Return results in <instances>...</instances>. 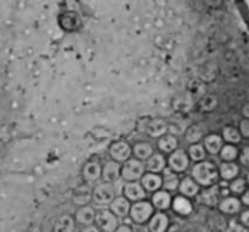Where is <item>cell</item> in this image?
Wrapping results in <instances>:
<instances>
[{"label": "cell", "mask_w": 249, "mask_h": 232, "mask_svg": "<svg viewBox=\"0 0 249 232\" xmlns=\"http://www.w3.org/2000/svg\"><path fill=\"white\" fill-rule=\"evenodd\" d=\"M192 177L202 186H212L218 180V170L212 162H201L194 167Z\"/></svg>", "instance_id": "cell-1"}, {"label": "cell", "mask_w": 249, "mask_h": 232, "mask_svg": "<svg viewBox=\"0 0 249 232\" xmlns=\"http://www.w3.org/2000/svg\"><path fill=\"white\" fill-rule=\"evenodd\" d=\"M116 196V189L111 182H104L95 187L92 192V199L97 204H108L111 203Z\"/></svg>", "instance_id": "cell-2"}, {"label": "cell", "mask_w": 249, "mask_h": 232, "mask_svg": "<svg viewBox=\"0 0 249 232\" xmlns=\"http://www.w3.org/2000/svg\"><path fill=\"white\" fill-rule=\"evenodd\" d=\"M145 172V165L139 160H128L122 168V177L126 181H135L142 177Z\"/></svg>", "instance_id": "cell-3"}, {"label": "cell", "mask_w": 249, "mask_h": 232, "mask_svg": "<svg viewBox=\"0 0 249 232\" xmlns=\"http://www.w3.org/2000/svg\"><path fill=\"white\" fill-rule=\"evenodd\" d=\"M96 224L102 231H114L117 230L118 226V220H117V215L113 212H109L107 209H101L96 213Z\"/></svg>", "instance_id": "cell-4"}, {"label": "cell", "mask_w": 249, "mask_h": 232, "mask_svg": "<svg viewBox=\"0 0 249 232\" xmlns=\"http://www.w3.org/2000/svg\"><path fill=\"white\" fill-rule=\"evenodd\" d=\"M153 213V207L148 202H136L130 209V215L135 223L143 224L150 219Z\"/></svg>", "instance_id": "cell-5"}, {"label": "cell", "mask_w": 249, "mask_h": 232, "mask_svg": "<svg viewBox=\"0 0 249 232\" xmlns=\"http://www.w3.org/2000/svg\"><path fill=\"white\" fill-rule=\"evenodd\" d=\"M169 165L174 172L181 173L189 167V157L184 150H175L169 157Z\"/></svg>", "instance_id": "cell-6"}, {"label": "cell", "mask_w": 249, "mask_h": 232, "mask_svg": "<svg viewBox=\"0 0 249 232\" xmlns=\"http://www.w3.org/2000/svg\"><path fill=\"white\" fill-rule=\"evenodd\" d=\"M109 153H111L112 158L117 162H124V161H128V158L131 155V148L124 141H118V143H114L113 145L109 148Z\"/></svg>", "instance_id": "cell-7"}, {"label": "cell", "mask_w": 249, "mask_h": 232, "mask_svg": "<svg viewBox=\"0 0 249 232\" xmlns=\"http://www.w3.org/2000/svg\"><path fill=\"white\" fill-rule=\"evenodd\" d=\"M220 187L214 185L209 189L204 190L201 194V201L208 207H215L216 204L220 203Z\"/></svg>", "instance_id": "cell-8"}, {"label": "cell", "mask_w": 249, "mask_h": 232, "mask_svg": "<svg viewBox=\"0 0 249 232\" xmlns=\"http://www.w3.org/2000/svg\"><path fill=\"white\" fill-rule=\"evenodd\" d=\"M124 194H125L126 198L135 202L141 201L146 196V192L143 190V187L140 184H138V182H129V184H126L124 186Z\"/></svg>", "instance_id": "cell-9"}, {"label": "cell", "mask_w": 249, "mask_h": 232, "mask_svg": "<svg viewBox=\"0 0 249 232\" xmlns=\"http://www.w3.org/2000/svg\"><path fill=\"white\" fill-rule=\"evenodd\" d=\"M241 208H242L241 207V202L236 197H228V198H224L219 203V209H220L221 213L230 214V215L238 213L241 211Z\"/></svg>", "instance_id": "cell-10"}, {"label": "cell", "mask_w": 249, "mask_h": 232, "mask_svg": "<svg viewBox=\"0 0 249 232\" xmlns=\"http://www.w3.org/2000/svg\"><path fill=\"white\" fill-rule=\"evenodd\" d=\"M111 211L116 214L117 216H124L128 215L129 211H130V204L126 201V198L124 197H117L113 201L111 202Z\"/></svg>", "instance_id": "cell-11"}, {"label": "cell", "mask_w": 249, "mask_h": 232, "mask_svg": "<svg viewBox=\"0 0 249 232\" xmlns=\"http://www.w3.org/2000/svg\"><path fill=\"white\" fill-rule=\"evenodd\" d=\"M168 130V124L163 119H153L150 124L147 125V133L148 135L152 138H160L165 134Z\"/></svg>", "instance_id": "cell-12"}, {"label": "cell", "mask_w": 249, "mask_h": 232, "mask_svg": "<svg viewBox=\"0 0 249 232\" xmlns=\"http://www.w3.org/2000/svg\"><path fill=\"white\" fill-rule=\"evenodd\" d=\"M173 209L174 212H177L180 215H189L192 212V204L189 199L186 198V196L182 197H175V199L173 201Z\"/></svg>", "instance_id": "cell-13"}, {"label": "cell", "mask_w": 249, "mask_h": 232, "mask_svg": "<svg viewBox=\"0 0 249 232\" xmlns=\"http://www.w3.org/2000/svg\"><path fill=\"white\" fill-rule=\"evenodd\" d=\"M119 170L121 167L117 162H107L105 164L104 170H102V175H104L105 181L107 182H113L117 181L119 178Z\"/></svg>", "instance_id": "cell-14"}, {"label": "cell", "mask_w": 249, "mask_h": 232, "mask_svg": "<svg viewBox=\"0 0 249 232\" xmlns=\"http://www.w3.org/2000/svg\"><path fill=\"white\" fill-rule=\"evenodd\" d=\"M75 218H77L78 223L82 225H90L96 219V213L90 207H82L80 209H78Z\"/></svg>", "instance_id": "cell-15"}, {"label": "cell", "mask_w": 249, "mask_h": 232, "mask_svg": "<svg viewBox=\"0 0 249 232\" xmlns=\"http://www.w3.org/2000/svg\"><path fill=\"white\" fill-rule=\"evenodd\" d=\"M142 186L145 187L146 191L153 192L157 191L160 186H162V179L160 177H158L156 173L151 172L150 174H146L142 178Z\"/></svg>", "instance_id": "cell-16"}, {"label": "cell", "mask_w": 249, "mask_h": 232, "mask_svg": "<svg viewBox=\"0 0 249 232\" xmlns=\"http://www.w3.org/2000/svg\"><path fill=\"white\" fill-rule=\"evenodd\" d=\"M204 146H206L207 151L212 155H216L219 151L223 148V139L216 134H212L204 139Z\"/></svg>", "instance_id": "cell-17"}, {"label": "cell", "mask_w": 249, "mask_h": 232, "mask_svg": "<svg viewBox=\"0 0 249 232\" xmlns=\"http://www.w3.org/2000/svg\"><path fill=\"white\" fill-rule=\"evenodd\" d=\"M179 190L180 192H181V195H184V196L194 197L198 194L199 187L191 178H185V179L180 182Z\"/></svg>", "instance_id": "cell-18"}, {"label": "cell", "mask_w": 249, "mask_h": 232, "mask_svg": "<svg viewBox=\"0 0 249 232\" xmlns=\"http://www.w3.org/2000/svg\"><path fill=\"white\" fill-rule=\"evenodd\" d=\"M84 178L90 181L99 179L100 174H101V165L96 161H91V162L87 163L84 167Z\"/></svg>", "instance_id": "cell-19"}, {"label": "cell", "mask_w": 249, "mask_h": 232, "mask_svg": "<svg viewBox=\"0 0 249 232\" xmlns=\"http://www.w3.org/2000/svg\"><path fill=\"white\" fill-rule=\"evenodd\" d=\"M150 230L153 232H163L165 231L168 226V218L165 214L157 213L150 221Z\"/></svg>", "instance_id": "cell-20"}, {"label": "cell", "mask_w": 249, "mask_h": 232, "mask_svg": "<svg viewBox=\"0 0 249 232\" xmlns=\"http://www.w3.org/2000/svg\"><path fill=\"white\" fill-rule=\"evenodd\" d=\"M152 202L156 208L167 209L169 208L170 203H172V198H170V195L167 191H158L153 195Z\"/></svg>", "instance_id": "cell-21"}, {"label": "cell", "mask_w": 249, "mask_h": 232, "mask_svg": "<svg viewBox=\"0 0 249 232\" xmlns=\"http://www.w3.org/2000/svg\"><path fill=\"white\" fill-rule=\"evenodd\" d=\"M238 172H240L238 165L235 164V163L226 162L220 165V175L225 180H232L233 178L237 177Z\"/></svg>", "instance_id": "cell-22"}, {"label": "cell", "mask_w": 249, "mask_h": 232, "mask_svg": "<svg viewBox=\"0 0 249 232\" xmlns=\"http://www.w3.org/2000/svg\"><path fill=\"white\" fill-rule=\"evenodd\" d=\"M177 146L178 140L173 135H163L158 143V147L165 153H172L173 151H175Z\"/></svg>", "instance_id": "cell-23"}, {"label": "cell", "mask_w": 249, "mask_h": 232, "mask_svg": "<svg viewBox=\"0 0 249 232\" xmlns=\"http://www.w3.org/2000/svg\"><path fill=\"white\" fill-rule=\"evenodd\" d=\"M165 167V160L162 155L157 153V155L152 156L147 162V169L152 173H160L164 169Z\"/></svg>", "instance_id": "cell-24"}, {"label": "cell", "mask_w": 249, "mask_h": 232, "mask_svg": "<svg viewBox=\"0 0 249 232\" xmlns=\"http://www.w3.org/2000/svg\"><path fill=\"white\" fill-rule=\"evenodd\" d=\"M152 146L147 143H136L134 146V155L139 160H146V158H150L152 155Z\"/></svg>", "instance_id": "cell-25"}, {"label": "cell", "mask_w": 249, "mask_h": 232, "mask_svg": "<svg viewBox=\"0 0 249 232\" xmlns=\"http://www.w3.org/2000/svg\"><path fill=\"white\" fill-rule=\"evenodd\" d=\"M179 185V179L172 168H165L164 170V187L165 190L174 191Z\"/></svg>", "instance_id": "cell-26"}, {"label": "cell", "mask_w": 249, "mask_h": 232, "mask_svg": "<svg viewBox=\"0 0 249 232\" xmlns=\"http://www.w3.org/2000/svg\"><path fill=\"white\" fill-rule=\"evenodd\" d=\"M192 106V96L190 95H181L174 101V107L178 111L187 112Z\"/></svg>", "instance_id": "cell-27"}, {"label": "cell", "mask_w": 249, "mask_h": 232, "mask_svg": "<svg viewBox=\"0 0 249 232\" xmlns=\"http://www.w3.org/2000/svg\"><path fill=\"white\" fill-rule=\"evenodd\" d=\"M90 191L88 187H79V189L75 191L74 195V203L75 204H79V206H85L88 204V202L90 201Z\"/></svg>", "instance_id": "cell-28"}, {"label": "cell", "mask_w": 249, "mask_h": 232, "mask_svg": "<svg viewBox=\"0 0 249 232\" xmlns=\"http://www.w3.org/2000/svg\"><path fill=\"white\" fill-rule=\"evenodd\" d=\"M224 140H226L230 143H238L241 141V134L237 129L232 128V126H226L224 129Z\"/></svg>", "instance_id": "cell-29"}, {"label": "cell", "mask_w": 249, "mask_h": 232, "mask_svg": "<svg viewBox=\"0 0 249 232\" xmlns=\"http://www.w3.org/2000/svg\"><path fill=\"white\" fill-rule=\"evenodd\" d=\"M189 155L195 162H201V161L204 160V157H206V151H204V147L202 145L195 143V145H192L191 147H190Z\"/></svg>", "instance_id": "cell-30"}, {"label": "cell", "mask_w": 249, "mask_h": 232, "mask_svg": "<svg viewBox=\"0 0 249 232\" xmlns=\"http://www.w3.org/2000/svg\"><path fill=\"white\" fill-rule=\"evenodd\" d=\"M202 136H203V131H202V129L199 128L198 125H192L186 133L187 141L192 143H198V141L202 139Z\"/></svg>", "instance_id": "cell-31"}, {"label": "cell", "mask_w": 249, "mask_h": 232, "mask_svg": "<svg viewBox=\"0 0 249 232\" xmlns=\"http://www.w3.org/2000/svg\"><path fill=\"white\" fill-rule=\"evenodd\" d=\"M238 155V151L237 148L235 147L233 145H228V146H224L221 148V158L226 162H231V161L235 160Z\"/></svg>", "instance_id": "cell-32"}, {"label": "cell", "mask_w": 249, "mask_h": 232, "mask_svg": "<svg viewBox=\"0 0 249 232\" xmlns=\"http://www.w3.org/2000/svg\"><path fill=\"white\" fill-rule=\"evenodd\" d=\"M189 91L192 97H199L204 94V84L199 80H192L189 84Z\"/></svg>", "instance_id": "cell-33"}, {"label": "cell", "mask_w": 249, "mask_h": 232, "mask_svg": "<svg viewBox=\"0 0 249 232\" xmlns=\"http://www.w3.org/2000/svg\"><path fill=\"white\" fill-rule=\"evenodd\" d=\"M56 230L60 231H73L74 230V223H73L72 219L67 215L61 216L60 220L57 223V228Z\"/></svg>", "instance_id": "cell-34"}, {"label": "cell", "mask_w": 249, "mask_h": 232, "mask_svg": "<svg viewBox=\"0 0 249 232\" xmlns=\"http://www.w3.org/2000/svg\"><path fill=\"white\" fill-rule=\"evenodd\" d=\"M216 105V97L213 95H208V96L203 97L201 101V108L202 111H212Z\"/></svg>", "instance_id": "cell-35"}, {"label": "cell", "mask_w": 249, "mask_h": 232, "mask_svg": "<svg viewBox=\"0 0 249 232\" xmlns=\"http://www.w3.org/2000/svg\"><path fill=\"white\" fill-rule=\"evenodd\" d=\"M230 191L236 195H241L246 191V181L243 179H236L230 184Z\"/></svg>", "instance_id": "cell-36"}, {"label": "cell", "mask_w": 249, "mask_h": 232, "mask_svg": "<svg viewBox=\"0 0 249 232\" xmlns=\"http://www.w3.org/2000/svg\"><path fill=\"white\" fill-rule=\"evenodd\" d=\"M240 161L245 167H249V147H245L241 152Z\"/></svg>", "instance_id": "cell-37"}, {"label": "cell", "mask_w": 249, "mask_h": 232, "mask_svg": "<svg viewBox=\"0 0 249 232\" xmlns=\"http://www.w3.org/2000/svg\"><path fill=\"white\" fill-rule=\"evenodd\" d=\"M240 129H241V133H242L243 136L249 138V118L243 119V121L241 122Z\"/></svg>", "instance_id": "cell-38"}, {"label": "cell", "mask_w": 249, "mask_h": 232, "mask_svg": "<svg viewBox=\"0 0 249 232\" xmlns=\"http://www.w3.org/2000/svg\"><path fill=\"white\" fill-rule=\"evenodd\" d=\"M241 221H242L243 225L249 228V211H245L241 214Z\"/></svg>", "instance_id": "cell-39"}, {"label": "cell", "mask_w": 249, "mask_h": 232, "mask_svg": "<svg viewBox=\"0 0 249 232\" xmlns=\"http://www.w3.org/2000/svg\"><path fill=\"white\" fill-rule=\"evenodd\" d=\"M230 230L231 231H246V229L243 228L242 225H238V224H236L235 221H231V224H230Z\"/></svg>", "instance_id": "cell-40"}, {"label": "cell", "mask_w": 249, "mask_h": 232, "mask_svg": "<svg viewBox=\"0 0 249 232\" xmlns=\"http://www.w3.org/2000/svg\"><path fill=\"white\" fill-rule=\"evenodd\" d=\"M242 202L246 206H249V191H246L242 196Z\"/></svg>", "instance_id": "cell-41"}, {"label": "cell", "mask_w": 249, "mask_h": 232, "mask_svg": "<svg viewBox=\"0 0 249 232\" xmlns=\"http://www.w3.org/2000/svg\"><path fill=\"white\" fill-rule=\"evenodd\" d=\"M242 113H243V116L246 117V118H249V104H247L245 107H243Z\"/></svg>", "instance_id": "cell-42"}, {"label": "cell", "mask_w": 249, "mask_h": 232, "mask_svg": "<svg viewBox=\"0 0 249 232\" xmlns=\"http://www.w3.org/2000/svg\"><path fill=\"white\" fill-rule=\"evenodd\" d=\"M117 231H131V229L128 228V226H123V228L117 229Z\"/></svg>", "instance_id": "cell-43"}, {"label": "cell", "mask_w": 249, "mask_h": 232, "mask_svg": "<svg viewBox=\"0 0 249 232\" xmlns=\"http://www.w3.org/2000/svg\"><path fill=\"white\" fill-rule=\"evenodd\" d=\"M84 231H97V229L96 228H88V229H85Z\"/></svg>", "instance_id": "cell-44"}, {"label": "cell", "mask_w": 249, "mask_h": 232, "mask_svg": "<svg viewBox=\"0 0 249 232\" xmlns=\"http://www.w3.org/2000/svg\"><path fill=\"white\" fill-rule=\"evenodd\" d=\"M247 184L249 185V173L247 174Z\"/></svg>", "instance_id": "cell-45"}]
</instances>
